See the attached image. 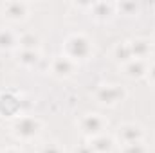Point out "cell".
I'll list each match as a JSON object with an SVG mask.
<instances>
[{"instance_id": "cell-23", "label": "cell", "mask_w": 155, "mask_h": 153, "mask_svg": "<svg viewBox=\"0 0 155 153\" xmlns=\"http://www.w3.org/2000/svg\"><path fill=\"white\" fill-rule=\"evenodd\" d=\"M152 43H153V47H155V31H153V36H152Z\"/></svg>"}, {"instance_id": "cell-5", "label": "cell", "mask_w": 155, "mask_h": 153, "mask_svg": "<svg viewBox=\"0 0 155 153\" xmlns=\"http://www.w3.org/2000/svg\"><path fill=\"white\" fill-rule=\"evenodd\" d=\"M146 137L144 128L139 122H123L116 130V141L119 146L123 144H132V142H143Z\"/></svg>"}, {"instance_id": "cell-11", "label": "cell", "mask_w": 155, "mask_h": 153, "mask_svg": "<svg viewBox=\"0 0 155 153\" xmlns=\"http://www.w3.org/2000/svg\"><path fill=\"white\" fill-rule=\"evenodd\" d=\"M130 49H132L134 60H146L153 50V43L148 38H135L130 40Z\"/></svg>"}, {"instance_id": "cell-3", "label": "cell", "mask_w": 155, "mask_h": 153, "mask_svg": "<svg viewBox=\"0 0 155 153\" xmlns=\"http://www.w3.org/2000/svg\"><path fill=\"white\" fill-rule=\"evenodd\" d=\"M126 97H128V90L123 85H117V83L99 85L94 92L96 103L101 105V106H107V108H114L117 105H121Z\"/></svg>"}, {"instance_id": "cell-13", "label": "cell", "mask_w": 155, "mask_h": 153, "mask_svg": "<svg viewBox=\"0 0 155 153\" xmlns=\"http://www.w3.org/2000/svg\"><path fill=\"white\" fill-rule=\"evenodd\" d=\"M112 58H114V61H117L121 67L134 60V56H132V49H130V40L117 41L116 45H114V49H112Z\"/></svg>"}, {"instance_id": "cell-10", "label": "cell", "mask_w": 155, "mask_h": 153, "mask_svg": "<svg viewBox=\"0 0 155 153\" xmlns=\"http://www.w3.org/2000/svg\"><path fill=\"white\" fill-rule=\"evenodd\" d=\"M121 69H123V74L128 79H143L148 74V63H146V60H132L126 65H123Z\"/></svg>"}, {"instance_id": "cell-17", "label": "cell", "mask_w": 155, "mask_h": 153, "mask_svg": "<svg viewBox=\"0 0 155 153\" xmlns=\"http://www.w3.org/2000/svg\"><path fill=\"white\" fill-rule=\"evenodd\" d=\"M119 151L121 153H148V146H146V142L143 141V142H132V144H123V146H119Z\"/></svg>"}, {"instance_id": "cell-19", "label": "cell", "mask_w": 155, "mask_h": 153, "mask_svg": "<svg viewBox=\"0 0 155 153\" xmlns=\"http://www.w3.org/2000/svg\"><path fill=\"white\" fill-rule=\"evenodd\" d=\"M116 5L124 15H137L139 13V5L135 2H121V4H116Z\"/></svg>"}, {"instance_id": "cell-15", "label": "cell", "mask_w": 155, "mask_h": 153, "mask_svg": "<svg viewBox=\"0 0 155 153\" xmlns=\"http://www.w3.org/2000/svg\"><path fill=\"white\" fill-rule=\"evenodd\" d=\"M40 50H20L16 60L24 69H35L40 63Z\"/></svg>"}, {"instance_id": "cell-9", "label": "cell", "mask_w": 155, "mask_h": 153, "mask_svg": "<svg viewBox=\"0 0 155 153\" xmlns=\"http://www.w3.org/2000/svg\"><path fill=\"white\" fill-rule=\"evenodd\" d=\"M88 9H90V15L97 22H107L116 15L117 5L114 2H92Z\"/></svg>"}, {"instance_id": "cell-2", "label": "cell", "mask_w": 155, "mask_h": 153, "mask_svg": "<svg viewBox=\"0 0 155 153\" xmlns=\"http://www.w3.org/2000/svg\"><path fill=\"white\" fill-rule=\"evenodd\" d=\"M43 124L38 117L35 115H22V117H16L11 124V133L16 141L20 142H31L35 141L40 135Z\"/></svg>"}, {"instance_id": "cell-6", "label": "cell", "mask_w": 155, "mask_h": 153, "mask_svg": "<svg viewBox=\"0 0 155 153\" xmlns=\"http://www.w3.org/2000/svg\"><path fill=\"white\" fill-rule=\"evenodd\" d=\"M29 13H31V5L22 0H11L2 5V16L13 24L25 22L29 18Z\"/></svg>"}, {"instance_id": "cell-7", "label": "cell", "mask_w": 155, "mask_h": 153, "mask_svg": "<svg viewBox=\"0 0 155 153\" xmlns=\"http://www.w3.org/2000/svg\"><path fill=\"white\" fill-rule=\"evenodd\" d=\"M78 70V63H74L72 60H69L63 54H58L51 60L49 63V72L56 79H69L76 74Z\"/></svg>"}, {"instance_id": "cell-22", "label": "cell", "mask_w": 155, "mask_h": 153, "mask_svg": "<svg viewBox=\"0 0 155 153\" xmlns=\"http://www.w3.org/2000/svg\"><path fill=\"white\" fill-rule=\"evenodd\" d=\"M0 153H24L20 148H16V146H9V148H4V150H0Z\"/></svg>"}, {"instance_id": "cell-18", "label": "cell", "mask_w": 155, "mask_h": 153, "mask_svg": "<svg viewBox=\"0 0 155 153\" xmlns=\"http://www.w3.org/2000/svg\"><path fill=\"white\" fill-rule=\"evenodd\" d=\"M38 153H65V151H63V148L60 146V142L51 141V142H43L38 148Z\"/></svg>"}, {"instance_id": "cell-21", "label": "cell", "mask_w": 155, "mask_h": 153, "mask_svg": "<svg viewBox=\"0 0 155 153\" xmlns=\"http://www.w3.org/2000/svg\"><path fill=\"white\" fill-rule=\"evenodd\" d=\"M146 77H148V81L155 86V61L148 65V74H146Z\"/></svg>"}, {"instance_id": "cell-12", "label": "cell", "mask_w": 155, "mask_h": 153, "mask_svg": "<svg viewBox=\"0 0 155 153\" xmlns=\"http://www.w3.org/2000/svg\"><path fill=\"white\" fill-rule=\"evenodd\" d=\"M88 144L94 153H112L116 148V139L103 133V135H97L94 139H88Z\"/></svg>"}, {"instance_id": "cell-14", "label": "cell", "mask_w": 155, "mask_h": 153, "mask_svg": "<svg viewBox=\"0 0 155 153\" xmlns=\"http://www.w3.org/2000/svg\"><path fill=\"white\" fill-rule=\"evenodd\" d=\"M18 49V34L9 27H0V52Z\"/></svg>"}, {"instance_id": "cell-20", "label": "cell", "mask_w": 155, "mask_h": 153, "mask_svg": "<svg viewBox=\"0 0 155 153\" xmlns=\"http://www.w3.org/2000/svg\"><path fill=\"white\" fill-rule=\"evenodd\" d=\"M72 153H94V151H92L90 144H88V142H85V144H78L76 148L72 150Z\"/></svg>"}, {"instance_id": "cell-16", "label": "cell", "mask_w": 155, "mask_h": 153, "mask_svg": "<svg viewBox=\"0 0 155 153\" xmlns=\"http://www.w3.org/2000/svg\"><path fill=\"white\" fill-rule=\"evenodd\" d=\"M20 50H40V38L35 33H22L18 34Z\"/></svg>"}, {"instance_id": "cell-8", "label": "cell", "mask_w": 155, "mask_h": 153, "mask_svg": "<svg viewBox=\"0 0 155 153\" xmlns=\"http://www.w3.org/2000/svg\"><path fill=\"white\" fill-rule=\"evenodd\" d=\"M22 110V101L15 92H0V117L11 119V117H20Z\"/></svg>"}, {"instance_id": "cell-4", "label": "cell", "mask_w": 155, "mask_h": 153, "mask_svg": "<svg viewBox=\"0 0 155 153\" xmlns=\"http://www.w3.org/2000/svg\"><path fill=\"white\" fill-rule=\"evenodd\" d=\"M78 128L87 139H94L97 135H103L108 128V119L97 112H87L78 119Z\"/></svg>"}, {"instance_id": "cell-1", "label": "cell", "mask_w": 155, "mask_h": 153, "mask_svg": "<svg viewBox=\"0 0 155 153\" xmlns=\"http://www.w3.org/2000/svg\"><path fill=\"white\" fill-rule=\"evenodd\" d=\"M92 54H94V41L85 33H72L63 41V56H67L74 63L90 60Z\"/></svg>"}]
</instances>
